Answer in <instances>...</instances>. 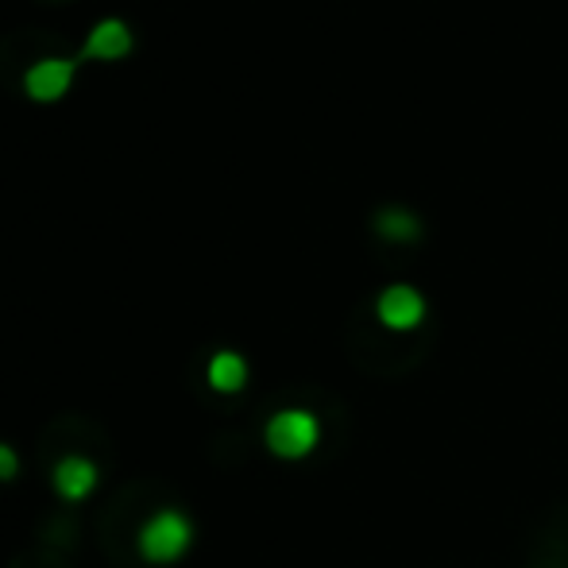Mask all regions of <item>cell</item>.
<instances>
[{
    "label": "cell",
    "mask_w": 568,
    "mask_h": 568,
    "mask_svg": "<svg viewBox=\"0 0 568 568\" xmlns=\"http://www.w3.org/2000/svg\"><path fill=\"white\" fill-rule=\"evenodd\" d=\"M190 541H194V526H190V518L179 515V510H159L151 523H143L140 554L148 557L151 565H171L186 554Z\"/></svg>",
    "instance_id": "6da1fadb"
},
{
    "label": "cell",
    "mask_w": 568,
    "mask_h": 568,
    "mask_svg": "<svg viewBox=\"0 0 568 568\" xmlns=\"http://www.w3.org/2000/svg\"><path fill=\"white\" fill-rule=\"evenodd\" d=\"M317 437H322V426L310 410H278L267 422V449L286 460L306 456L317 445Z\"/></svg>",
    "instance_id": "7a4b0ae2"
},
{
    "label": "cell",
    "mask_w": 568,
    "mask_h": 568,
    "mask_svg": "<svg viewBox=\"0 0 568 568\" xmlns=\"http://www.w3.org/2000/svg\"><path fill=\"white\" fill-rule=\"evenodd\" d=\"M426 317V302L414 286H387L379 294V322L387 329H414Z\"/></svg>",
    "instance_id": "3957f363"
},
{
    "label": "cell",
    "mask_w": 568,
    "mask_h": 568,
    "mask_svg": "<svg viewBox=\"0 0 568 568\" xmlns=\"http://www.w3.org/2000/svg\"><path fill=\"white\" fill-rule=\"evenodd\" d=\"M98 487V464L85 460V456H67V460L54 464V491L62 499L78 503Z\"/></svg>",
    "instance_id": "277c9868"
},
{
    "label": "cell",
    "mask_w": 568,
    "mask_h": 568,
    "mask_svg": "<svg viewBox=\"0 0 568 568\" xmlns=\"http://www.w3.org/2000/svg\"><path fill=\"white\" fill-rule=\"evenodd\" d=\"M70 82H74V67L62 59H47V62H36V67L28 70V93L36 101H54L62 98V93L70 90Z\"/></svg>",
    "instance_id": "5b68a950"
},
{
    "label": "cell",
    "mask_w": 568,
    "mask_h": 568,
    "mask_svg": "<svg viewBox=\"0 0 568 568\" xmlns=\"http://www.w3.org/2000/svg\"><path fill=\"white\" fill-rule=\"evenodd\" d=\"M128 47H132V36L120 20H101L93 28V36L85 39V54L90 59H124Z\"/></svg>",
    "instance_id": "8992f818"
},
{
    "label": "cell",
    "mask_w": 568,
    "mask_h": 568,
    "mask_svg": "<svg viewBox=\"0 0 568 568\" xmlns=\"http://www.w3.org/2000/svg\"><path fill=\"white\" fill-rule=\"evenodd\" d=\"M247 383V364L236 356V352H217L210 359V387L221 390V395H232Z\"/></svg>",
    "instance_id": "52a82bcc"
},
{
    "label": "cell",
    "mask_w": 568,
    "mask_h": 568,
    "mask_svg": "<svg viewBox=\"0 0 568 568\" xmlns=\"http://www.w3.org/2000/svg\"><path fill=\"white\" fill-rule=\"evenodd\" d=\"M379 232L383 236H390V240H410L414 232H418V225H414V217L410 213H403V210H387L379 217Z\"/></svg>",
    "instance_id": "ba28073f"
},
{
    "label": "cell",
    "mask_w": 568,
    "mask_h": 568,
    "mask_svg": "<svg viewBox=\"0 0 568 568\" xmlns=\"http://www.w3.org/2000/svg\"><path fill=\"white\" fill-rule=\"evenodd\" d=\"M16 476V453L8 445H0V479H12Z\"/></svg>",
    "instance_id": "9c48e42d"
}]
</instances>
